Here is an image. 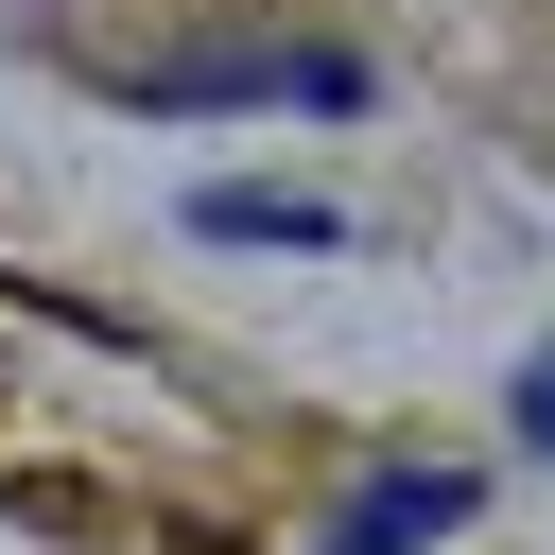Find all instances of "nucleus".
Returning <instances> with one entry per match:
<instances>
[{
	"label": "nucleus",
	"mask_w": 555,
	"mask_h": 555,
	"mask_svg": "<svg viewBox=\"0 0 555 555\" xmlns=\"http://www.w3.org/2000/svg\"><path fill=\"white\" fill-rule=\"evenodd\" d=\"M520 434H538V451H555V347H538V364H520Z\"/></svg>",
	"instance_id": "nucleus-3"
},
{
	"label": "nucleus",
	"mask_w": 555,
	"mask_h": 555,
	"mask_svg": "<svg viewBox=\"0 0 555 555\" xmlns=\"http://www.w3.org/2000/svg\"><path fill=\"white\" fill-rule=\"evenodd\" d=\"M191 225H208V243H347V225H330V208H295V191H208Z\"/></svg>",
	"instance_id": "nucleus-2"
},
{
	"label": "nucleus",
	"mask_w": 555,
	"mask_h": 555,
	"mask_svg": "<svg viewBox=\"0 0 555 555\" xmlns=\"http://www.w3.org/2000/svg\"><path fill=\"white\" fill-rule=\"evenodd\" d=\"M451 520H468V468H382V486H347L330 555H416V538H451Z\"/></svg>",
	"instance_id": "nucleus-1"
}]
</instances>
